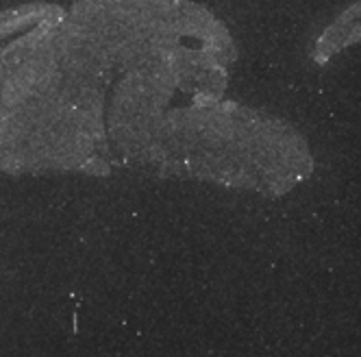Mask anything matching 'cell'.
<instances>
[{
    "instance_id": "obj_1",
    "label": "cell",
    "mask_w": 361,
    "mask_h": 357,
    "mask_svg": "<svg viewBox=\"0 0 361 357\" xmlns=\"http://www.w3.org/2000/svg\"><path fill=\"white\" fill-rule=\"evenodd\" d=\"M140 168L281 196L312 174L314 162L305 138L288 122L218 98L170 109Z\"/></svg>"
}]
</instances>
